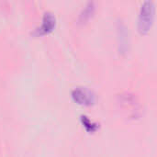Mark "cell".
<instances>
[{
	"label": "cell",
	"mask_w": 157,
	"mask_h": 157,
	"mask_svg": "<svg viewBox=\"0 0 157 157\" xmlns=\"http://www.w3.org/2000/svg\"><path fill=\"white\" fill-rule=\"evenodd\" d=\"M155 4L151 0L144 1L140 8L138 17V31L141 34H146L152 28L155 18Z\"/></svg>",
	"instance_id": "cell-1"
},
{
	"label": "cell",
	"mask_w": 157,
	"mask_h": 157,
	"mask_svg": "<svg viewBox=\"0 0 157 157\" xmlns=\"http://www.w3.org/2000/svg\"><path fill=\"white\" fill-rule=\"evenodd\" d=\"M72 98L77 104L82 106H91L96 102L95 93L85 86L74 88L72 91Z\"/></svg>",
	"instance_id": "cell-2"
},
{
	"label": "cell",
	"mask_w": 157,
	"mask_h": 157,
	"mask_svg": "<svg viewBox=\"0 0 157 157\" xmlns=\"http://www.w3.org/2000/svg\"><path fill=\"white\" fill-rule=\"evenodd\" d=\"M55 26H56V17L54 14L51 11H46L43 14L41 25L39 28H37L32 32V34L35 36H42L48 34L53 30Z\"/></svg>",
	"instance_id": "cell-3"
},
{
	"label": "cell",
	"mask_w": 157,
	"mask_h": 157,
	"mask_svg": "<svg viewBox=\"0 0 157 157\" xmlns=\"http://www.w3.org/2000/svg\"><path fill=\"white\" fill-rule=\"evenodd\" d=\"M96 11V5L93 1L87 2L86 4V6L83 7V9L81 10L80 14H79V17H78V21L79 23H86L94 15Z\"/></svg>",
	"instance_id": "cell-4"
},
{
	"label": "cell",
	"mask_w": 157,
	"mask_h": 157,
	"mask_svg": "<svg viewBox=\"0 0 157 157\" xmlns=\"http://www.w3.org/2000/svg\"><path fill=\"white\" fill-rule=\"evenodd\" d=\"M118 33H119V39H120V46L121 52H126L128 49V32L127 28L122 22L118 23Z\"/></svg>",
	"instance_id": "cell-5"
},
{
	"label": "cell",
	"mask_w": 157,
	"mask_h": 157,
	"mask_svg": "<svg viewBox=\"0 0 157 157\" xmlns=\"http://www.w3.org/2000/svg\"><path fill=\"white\" fill-rule=\"evenodd\" d=\"M81 122L84 125V127L86 128V130L89 132H94L98 129V124L97 122L92 121L86 115H82L81 116Z\"/></svg>",
	"instance_id": "cell-6"
}]
</instances>
